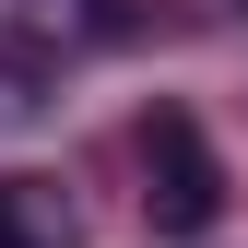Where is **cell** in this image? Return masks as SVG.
<instances>
[{"label":"cell","mask_w":248,"mask_h":248,"mask_svg":"<svg viewBox=\"0 0 248 248\" xmlns=\"http://www.w3.org/2000/svg\"><path fill=\"white\" fill-rule=\"evenodd\" d=\"M0 24L36 36L47 59H71V47H130L142 36V0H0Z\"/></svg>","instance_id":"obj_2"},{"label":"cell","mask_w":248,"mask_h":248,"mask_svg":"<svg viewBox=\"0 0 248 248\" xmlns=\"http://www.w3.org/2000/svg\"><path fill=\"white\" fill-rule=\"evenodd\" d=\"M142 225L154 236H213L225 225V166H213L189 107H142Z\"/></svg>","instance_id":"obj_1"},{"label":"cell","mask_w":248,"mask_h":248,"mask_svg":"<svg viewBox=\"0 0 248 248\" xmlns=\"http://www.w3.org/2000/svg\"><path fill=\"white\" fill-rule=\"evenodd\" d=\"M47 83H59V59H47L36 36H12V24H0V118H36Z\"/></svg>","instance_id":"obj_4"},{"label":"cell","mask_w":248,"mask_h":248,"mask_svg":"<svg viewBox=\"0 0 248 248\" xmlns=\"http://www.w3.org/2000/svg\"><path fill=\"white\" fill-rule=\"evenodd\" d=\"M0 248H83V213L59 177H0Z\"/></svg>","instance_id":"obj_3"},{"label":"cell","mask_w":248,"mask_h":248,"mask_svg":"<svg viewBox=\"0 0 248 248\" xmlns=\"http://www.w3.org/2000/svg\"><path fill=\"white\" fill-rule=\"evenodd\" d=\"M236 12H248V0H236Z\"/></svg>","instance_id":"obj_5"}]
</instances>
